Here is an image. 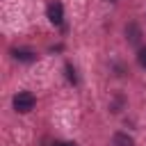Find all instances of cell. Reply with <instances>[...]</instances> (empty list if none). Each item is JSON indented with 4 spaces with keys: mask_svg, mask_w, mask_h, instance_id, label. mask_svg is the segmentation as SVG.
<instances>
[{
    "mask_svg": "<svg viewBox=\"0 0 146 146\" xmlns=\"http://www.w3.org/2000/svg\"><path fill=\"white\" fill-rule=\"evenodd\" d=\"M34 96L30 94V91H21V94H16L14 96V110L16 112H21V114H25V112H30V110H34Z\"/></svg>",
    "mask_w": 146,
    "mask_h": 146,
    "instance_id": "6da1fadb",
    "label": "cell"
},
{
    "mask_svg": "<svg viewBox=\"0 0 146 146\" xmlns=\"http://www.w3.org/2000/svg\"><path fill=\"white\" fill-rule=\"evenodd\" d=\"M48 18H50L52 25H59V23H62V18H64V7H62V2L52 0V2L48 5Z\"/></svg>",
    "mask_w": 146,
    "mask_h": 146,
    "instance_id": "7a4b0ae2",
    "label": "cell"
},
{
    "mask_svg": "<svg viewBox=\"0 0 146 146\" xmlns=\"http://www.w3.org/2000/svg\"><path fill=\"white\" fill-rule=\"evenodd\" d=\"M125 36H128V41H130V43H139L141 32H139V27H137L135 23H130V25L125 27Z\"/></svg>",
    "mask_w": 146,
    "mask_h": 146,
    "instance_id": "3957f363",
    "label": "cell"
},
{
    "mask_svg": "<svg viewBox=\"0 0 146 146\" xmlns=\"http://www.w3.org/2000/svg\"><path fill=\"white\" fill-rule=\"evenodd\" d=\"M14 57H16L18 62H34V59H36V55H34L32 50H25V48L14 50Z\"/></svg>",
    "mask_w": 146,
    "mask_h": 146,
    "instance_id": "277c9868",
    "label": "cell"
},
{
    "mask_svg": "<svg viewBox=\"0 0 146 146\" xmlns=\"http://www.w3.org/2000/svg\"><path fill=\"white\" fill-rule=\"evenodd\" d=\"M114 146H135V144H132V139H130L128 135L116 132V135H114Z\"/></svg>",
    "mask_w": 146,
    "mask_h": 146,
    "instance_id": "5b68a950",
    "label": "cell"
},
{
    "mask_svg": "<svg viewBox=\"0 0 146 146\" xmlns=\"http://www.w3.org/2000/svg\"><path fill=\"white\" fill-rule=\"evenodd\" d=\"M137 62H139V66H144V68H146V46H144V48H139V52H137Z\"/></svg>",
    "mask_w": 146,
    "mask_h": 146,
    "instance_id": "8992f818",
    "label": "cell"
},
{
    "mask_svg": "<svg viewBox=\"0 0 146 146\" xmlns=\"http://www.w3.org/2000/svg\"><path fill=\"white\" fill-rule=\"evenodd\" d=\"M55 146H75L73 141H59V144H55Z\"/></svg>",
    "mask_w": 146,
    "mask_h": 146,
    "instance_id": "52a82bcc",
    "label": "cell"
}]
</instances>
